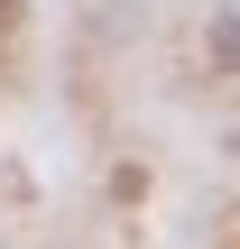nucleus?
Returning a JSON list of instances; mask_svg holds the SVG:
<instances>
[{
  "instance_id": "obj_1",
  "label": "nucleus",
  "mask_w": 240,
  "mask_h": 249,
  "mask_svg": "<svg viewBox=\"0 0 240 249\" xmlns=\"http://www.w3.org/2000/svg\"><path fill=\"white\" fill-rule=\"evenodd\" d=\"M18 28H28V0H0V46H9Z\"/></svg>"
}]
</instances>
